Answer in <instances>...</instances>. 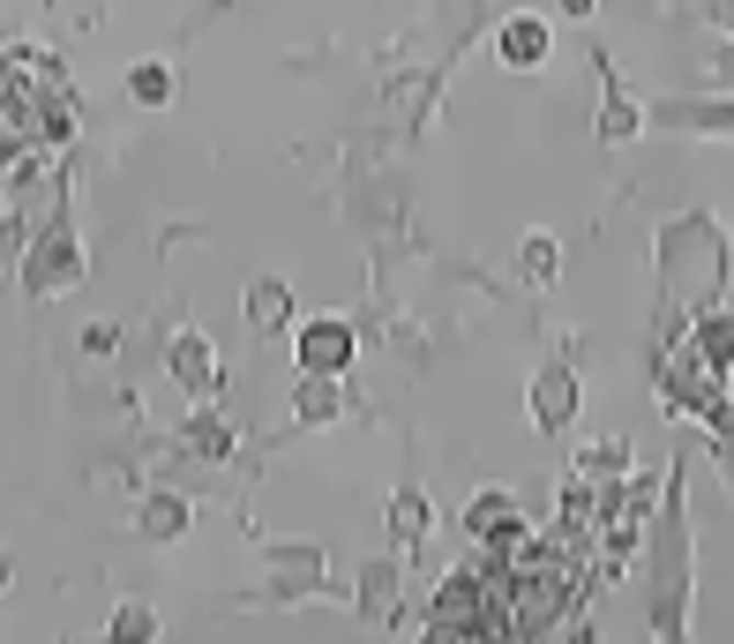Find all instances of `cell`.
<instances>
[{
    "instance_id": "6da1fadb",
    "label": "cell",
    "mask_w": 734,
    "mask_h": 644,
    "mask_svg": "<svg viewBox=\"0 0 734 644\" xmlns=\"http://www.w3.org/2000/svg\"><path fill=\"white\" fill-rule=\"evenodd\" d=\"M346 352H352V344H346V323H315V330L301 338V360H307V368H315V360H323V368H338Z\"/></svg>"
},
{
    "instance_id": "7a4b0ae2",
    "label": "cell",
    "mask_w": 734,
    "mask_h": 644,
    "mask_svg": "<svg viewBox=\"0 0 734 644\" xmlns=\"http://www.w3.org/2000/svg\"><path fill=\"white\" fill-rule=\"evenodd\" d=\"M540 38H547V31H540L532 15H518V23L502 31V53H510V60H540Z\"/></svg>"
},
{
    "instance_id": "3957f363",
    "label": "cell",
    "mask_w": 734,
    "mask_h": 644,
    "mask_svg": "<svg viewBox=\"0 0 734 644\" xmlns=\"http://www.w3.org/2000/svg\"><path fill=\"white\" fill-rule=\"evenodd\" d=\"M128 90H143V105H158V98H166V68H135Z\"/></svg>"
},
{
    "instance_id": "277c9868",
    "label": "cell",
    "mask_w": 734,
    "mask_h": 644,
    "mask_svg": "<svg viewBox=\"0 0 734 644\" xmlns=\"http://www.w3.org/2000/svg\"><path fill=\"white\" fill-rule=\"evenodd\" d=\"M113 630H121V637H150V614H143V607H128V614H121Z\"/></svg>"
}]
</instances>
